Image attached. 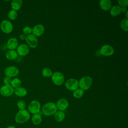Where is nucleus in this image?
Masks as SVG:
<instances>
[{
	"mask_svg": "<svg viewBox=\"0 0 128 128\" xmlns=\"http://www.w3.org/2000/svg\"><path fill=\"white\" fill-rule=\"evenodd\" d=\"M30 116L28 111L26 109L20 110L16 114L14 119L18 124H24L30 118Z\"/></svg>",
	"mask_w": 128,
	"mask_h": 128,
	"instance_id": "1",
	"label": "nucleus"
},
{
	"mask_svg": "<svg viewBox=\"0 0 128 128\" xmlns=\"http://www.w3.org/2000/svg\"><path fill=\"white\" fill-rule=\"evenodd\" d=\"M42 110L43 114L48 116L54 115L58 110V109L55 103L53 102H48L43 106Z\"/></svg>",
	"mask_w": 128,
	"mask_h": 128,
	"instance_id": "2",
	"label": "nucleus"
},
{
	"mask_svg": "<svg viewBox=\"0 0 128 128\" xmlns=\"http://www.w3.org/2000/svg\"><path fill=\"white\" fill-rule=\"evenodd\" d=\"M92 84V79L90 76H85L82 78L78 81V86L83 90H88Z\"/></svg>",
	"mask_w": 128,
	"mask_h": 128,
	"instance_id": "3",
	"label": "nucleus"
},
{
	"mask_svg": "<svg viewBox=\"0 0 128 128\" xmlns=\"http://www.w3.org/2000/svg\"><path fill=\"white\" fill-rule=\"evenodd\" d=\"M52 80L53 83L56 86H61L64 80V77L63 74L59 72H56L52 74Z\"/></svg>",
	"mask_w": 128,
	"mask_h": 128,
	"instance_id": "4",
	"label": "nucleus"
},
{
	"mask_svg": "<svg viewBox=\"0 0 128 128\" xmlns=\"http://www.w3.org/2000/svg\"><path fill=\"white\" fill-rule=\"evenodd\" d=\"M40 104L36 100H34L32 101L28 104V111L29 112L32 114H38L40 112Z\"/></svg>",
	"mask_w": 128,
	"mask_h": 128,
	"instance_id": "5",
	"label": "nucleus"
},
{
	"mask_svg": "<svg viewBox=\"0 0 128 128\" xmlns=\"http://www.w3.org/2000/svg\"><path fill=\"white\" fill-rule=\"evenodd\" d=\"M65 86L66 89L70 91H74L78 88V81L74 78H69L65 82Z\"/></svg>",
	"mask_w": 128,
	"mask_h": 128,
	"instance_id": "6",
	"label": "nucleus"
},
{
	"mask_svg": "<svg viewBox=\"0 0 128 128\" xmlns=\"http://www.w3.org/2000/svg\"><path fill=\"white\" fill-rule=\"evenodd\" d=\"M14 92V88L10 84H5L0 88V94L5 97L11 96Z\"/></svg>",
	"mask_w": 128,
	"mask_h": 128,
	"instance_id": "7",
	"label": "nucleus"
},
{
	"mask_svg": "<svg viewBox=\"0 0 128 128\" xmlns=\"http://www.w3.org/2000/svg\"><path fill=\"white\" fill-rule=\"evenodd\" d=\"M0 29L4 33L10 34L13 30V26L10 21L4 20L0 24Z\"/></svg>",
	"mask_w": 128,
	"mask_h": 128,
	"instance_id": "8",
	"label": "nucleus"
},
{
	"mask_svg": "<svg viewBox=\"0 0 128 128\" xmlns=\"http://www.w3.org/2000/svg\"><path fill=\"white\" fill-rule=\"evenodd\" d=\"M100 53L106 56H110L114 53V49L110 45L104 44L102 46L100 50Z\"/></svg>",
	"mask_w": 128,
	"mask_h": 128,
	"instance_id": "9",
	"label": "nucleus"
},
{
	"mask_svg": "<svg viewBox=\"0 0 128 128\" xmlns=\"http://www.w3.org/2000/svg\"><path fill=\"white\" fill-rule=\"evenodd\" d=\"M19 73L18 68L15 66H10L7 67L4 70V74L6 76L10 78L16 76Z\"/></svg>",
	"mask_w": 128,
	"mask_h": 128,
	"instance_id": "10",
	"label": "nucleus"
},
{
	"mask_svg": "<svg viewBox=\"0 0 128 128\" xmlns=\"http://www.w3.org/2000/svg\"><path fill=\"white\" fill-rule=\"evenodd\" d=\"M26 42L31 48H36L38 45V40L36 36L32 34L27 36L26 38Z\"/></svg>",
	"mask_w": 128,
	"mask_h": 128,
	"instance_id": "11",
	"label": "nucleus"
},
{
	"mask_svg": "<svg viewBox=\"0 0 128 128\" xmlns=\"http://www.w3.org/2000/svg\"><path fill=\"white\" fill-rule=\"evenodd\" d=\"M57 109L60 111H64L66 110L68 106V100L64 98H62L59 99L56 104Z\"/></svg>",
	"mask_w": 128,
	"mask_h": 128,
	"instance_id": "12",
	"label": "nucleus"
},
{
	"mask_svg": "<svg viewBox=\"0 0 128 128\" xmlns=\"http://www.w3.org/2000/svg\"><path fill=\"white\" fill-rule=\"evenodd\" d=\"M44 32V27L42 24H38L32 28V34L36 37L41 36Z\"/></svg>",
	"mask_w": 128,
	"mask_h": 128,
	"instance_id": "13",
	"label": "nucleus"
},
{
	"mask_svg": "<svg viewBox=\"0 0 128 128\" xmlns=\"http://www.w3.org/2000/svg\"><path fill=\"white\" fill-rule=\"evenodd\" d=\"M30 52V48L28 46L24 44H20L18 46L17 48L16 52L20 56H25L27 55Z\"/></svg>",
	"mask_w": 128,
	"mask_h": 128,
	"instance_id": "14",
	"label": "nucleus"
},
{
	"mask_svg": "<svg viewBox=\"0 0 128 128\" xmlns=\"http://www.w3.org/2000/svg\"><path fill=\"white\" fill-rule=\"evenodd\" d=\"M18 41L14 38H10L7 42V47L10 50H14L18 46Z\"/></svg>",
	"mask_w": 128,
	"mask_h": 128,
	"instance_id": "15",
	"label": "nucleus"
},
{
	"mask_svg": "<svg viewBox=\"0 0 128 128\" xmlns=\"http://www.w3.org/2000/svg\"><path fill=\"white\" fill-rule=\"evenodd\" d=\"M100 8L104 10H108L112 8V2L110 0H101L99 2Z\"/></svg>",
	"mask_w": 128,
	"mask_h": 128,
	"instance_id": "16",
	"label": "nucleus"
},
{
	"mask_svg": "<svg viewBox=\"0 0 128 128\" xmlns=\"http://www.w3.org/2000/svg\"><path fill=\"white\" fill-rule=\"evenodd\" d=\"M14 92L17 96L20 97L25 96L28 94L25 88L20 86L16 88L14 90Z\"/></svg>",
	"mask_w": 128,
	"mask_h": 128,
	"instance_id": "17",
	"label": "nucleus"
},
{
	"mask_svg": "<svg viewBox=\"0 0 128 128\" xmlns=\"http://www.w3.org/2000/svg\"><path fill=\"white\" fill-rule=\"evenodd\" d=\"M121 13L120 7L119 6L115 5L112 6L110 9V14L112 16L115 17L118 16Z\"/></svg>",
	"mask_w": 128,
	"mask_h": 128,
	"instance_id": "18",
	"label": "nucleus"
},
{
	"mask_svg": "<svg viewBox=\"0 0 128 128\" xmlns=\"http://www.w3.org/2000/svg\"><path fill=\"white\" fill-rule=\"evenodd\" d=\"M54 118L57 122H60L64 120L65 114L62 111L57 110L56 112L54 114Z\"/></svg>",
	"mask_w": 128,
	"mask_h": 128,
	"instance_id": "19",
	"label": "nucleus"
},
{
	"mask_svg": "<svg viewBox=\"0 0 128 128\" xmlns=\"http://www.w3.org/2000/svg\"><path fill=\"white\" fill-rule=\"evenodd\" d=\"M22 4V1L21 0H13L11 2L10 6L13 10H19Z\"/></svg>",
	"mask_w": 128,
	"mask_h": 128,
	"instance_id": "20",
	"label": "nucleus"
},
{
	"mask_svg": "<svg viewBox=\"0 0 128 128\" xmlns=\"http://www.w3.org/2000/svg\"><path fill=\"white\" fill-rule=\"evenodd\" d=\"M6 56L9 60H14L18 58V54L15 50H9L6 52Z\"/></svg>",
	"mask_w": 128,
	"mask_h": 128,
	"instance_id": "21",
	"label": "nucleus"
},
{
	"mask_svg": "<svg viewBox=\"0 0 128 128\" xmlns=\"http://www.w3.org/2000/svg\"><path fill=\"white\" fill-rule=\"evenodd\" d=\"M32 121L35 125H38L42 122V118L41 115L38 114H34L32 116Z\"/></svg>",
	"mask_w": 128,
	"mask_h": 128,
	"instance_id": "22",
	"label": "nucleus"
},
{
	"mask_svg": "<svg viewBox=\"0 0 128 128\" xmlns=\"http://www.w3.org/2000/svg\"><path fill=\"white\" fill-rule=\"evenodd\" d=\"M128 18H123L120 23V26L122 30L124 32L128 30Z\"/></svg>",
	"mask_w": 128,
	"mask_h": 128,
	"instance_id": "23",
	"label": "nucleus"
},
{
	"mask_svg": "<svg viewBox=\"0 0 128 128\" xmlns=\"http://www.w3.org/2000/svg\"><path fill=\"white\" fill-rule=\"evenodd\" d=\"M42 75L46 78H49L52 76V70L48 68H44L42 69Z\"/></svg>",
	"mask_w": 128,
	"mask_h": 128,
	"instance_id": "24",
	"label": "nucleus"
},
{
	"mask_svg": "<svg viewBox=\"0 0 128 128\" xmlns=\"http://www.w3.org/2000/svg\"><path fill=\"white\" fill-rule=\"evenodd\" d=\"M84 94V90L80 88H78L73 92V96L75 98H80Z\"/></svg>",
	"mask_w": 128,
	"mask_h": 128,
	"instance_id": "25",
	"label": "nucleus"
},
{
	"mask_svg": "<svg viewBox=\"0 0 128 128\" xmlns=\"http://www.w3.org/2000/svg\"><path fill=\"white\" fill-rule=\"evenodd\" d=\"M21 83H22V82H21V80L18 78H14L13 80H12V82H11V86H12L14 88H18V87H20V84H21Z\"/></svg>",
	"mask_w": 128,
	"mask_h": 128,
	"instance_id": "26",
	"label": "nucleus"
},
{
	"mask_svg": "<svg viewBox=\"0 0 128 128\" xmlns=\"http://www.w3.org/2000/svg\"><path fill=\"white\" fill-rule=\"evenodd\" d=\"M17 16L18 14L16 11L13 10H10L8 14V18L10 20H14L17 18Z\"/></svg>",
	"mask_w": 128,
	"mask_h": 128,
	"instance_id": "27",
	"label": "nucleus"
},
{
	"mask_svg": "<svg viewBox=\"0 0 128 128\" xmlns=\"http://www.w3.org/2000/svg\"><path fill=\"white\" fill-rule=\"evenodd\" d=\"M17 106L20 110H24L26 107V103L23 100H20L17 102Z\"/></svg>",
	"mask_w": 128,
	"mask_h": 128,
	"instance_id": "28",
	"label": "nucleus"
},
{
	"mask_svg": "<svg viewBox=\"0 0 128 128\" xmlns=\"http://www.w3.org/2000/svg\"><path fill=\"white\" fill-rule=\"evenodd\" d=\"M22 32H24V34L26 36L31 34H32V28L29 26H25L23 28Z\"/></svg>",
	"mask_w": 128,
	"mask_h": 128,
	"instance_id": "29",
	"label": "nucleus"
},
{
	"mask_svg": "<svg viewBox=\"0 0 128 128\" xmlns=\"http://www.w3.org/2000/svg\"><path fill=\"white\" fill-rule=\"evenodd\" d=\"M117 2L120 7H126L128 6V0H118Z\"/></svg>",
	"mask_w": 128,
	"mask_h": 128,
	"instance_id": "30",
	"label": "nucleus"
},
{
	"mask_svg": "<svg viewBox=\"0 0 128 128\" xmlns=\"http://www.w3.org/2000/svg\"><path fill=\"white\" fill-rule=\"evenodd\" d=\"M12 82L11 78L8 76H6L4 79V82L5 84H10Z\"/></svg>",
	"mask_w": 128,
	"mask_h": 128,
	"instance_id": "31",
	"label": "nucleus"
},
{
	"mask_svg": "<svg viewBox=\"0 0 128 128\" xmlns=\"http://www.w3.org/2000/svg\"><path fill=\"white\" fill-rule=\"evenodd\" d=\"M26 36H27L25 35L24 34H21L20 36V38L22 40H26Z\"/></svg>",
	"mask_w": 128,
	"mask_h": 128,
	"instance_id": "32",
	"label": "nucleus"
},
{
	"mask_svg": "<svg viewBox=\"0 0 128 128\" xmlns=\"http://www.w3.org/2000/svg\"><path fill=\"white\" fill-rule=\"evenodd\" d=\"M121 12H127L126 7H120Z\"/></svg>",
	"mask_w": 128,
	"mask_h": 128,
	"instance_id": "33",
	"label": "nucleus"
},
{
	"mask_svg": "<svg viewBox=\"0 0 128 128\" xmlns=\"http://www.w3.org/2000/svg\"><path fill=\"white\" fill-rule=\"evenodd\" d=\"M6 128H16V127L14 126H8V127H6Z\"/></svg>",
	"mask_w": 128,
	"mask_h": 128,
	"instance_id": "34",
	"label": "nucleus"
},
{
	"mask_svg": "<svg viewBox=\"0 0 128 128\" xmlns=\"http://www.w3.org/2000/svg\"><path fill=\"white\" fill-rule=\"evenodd\" d=\"M128 12L127 11V12H126V18H128Z\"/></svg>",
	"mask_w": 128,
	"mask_h": 128,
	"instance_id": "35",
	"label": "nucleus"
}]
</instances>
